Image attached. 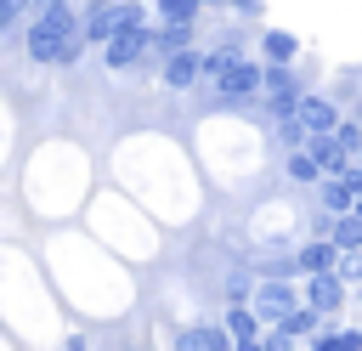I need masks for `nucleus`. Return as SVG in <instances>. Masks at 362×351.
Here are the masks:
<instances>
[{
	"label": "nucleus",
	"mask_w": 362,
	"mask_h": 351,
	"mask_svg": "<svg viewBox=\"0 0 362 351\" xmlns=\"http://www.w3.org/2000/svg\"><path fill=\"white\" fill-rule=\"evenodd\" d=\"M339 277H362V249H351V260L339 266Z\"/></svg>",
	"instance_id": "6ab92c4d"
},
{
	"label": "nucleus",
	"mask_w": 362,
	"mask_h": 351,
	"mask_svg": "<svg viewBox=\"0 0 362 351\" xmlns=\"http://www.w3.org/2000/svg\"><path fill=\"white\" fill-rule=\"evenodd\" d=\"M175 345H187V351H226V328H181Z\"/></svg>",
	"instance_id": "1a4fd4ad"
},
{
	"label": "nucleus",
	"mask_w": 362,
	"mask_h": 351,
	"mask_svg": "<svg viewBox=\"0 0 362 351\" xmlns=\"http://www.w3.org/2000/svg\"><path fill=\"white\" fill-rule=\"evenodd\" d=\"M85 45V23H74L68 0H40L28 23V57L34 62H74Z\"/></svg>",
	"instance_id": "f257e3e1"
},
{
	"label": "nucleus",
	"mask_w": 362,
	"mask_h": 351,
	"mask_svg": "<svg viewBox=\"0 0 362 351\" xmlns=\"http://www.w3.org/2000/svg\"><path fill=\"white\" fill-rule=\"evenodd\" d=\"M130 23H141V6H136V0H113V6H102V11L85 17V40H113V34H124Z\"/></svg>",
	"instance_id": "7ed1b4c3"
},
{
	"label": "nucleus",
	"mask_w": 362,
	"mask_h": 351,
	"mask_svg": "<svg viewBox=\"0 0 362 351\" xmlns=\"http://www.w3.org/2000/svg\"><path fill=\"white\" fill-rule=\"evenodd\" d=\"M266 57L288 62V57H294V40H288V34H266Z\"/></svg>",
	"instance_id": "f3484780"
},
{
	"label": "nucleus",
	"mask_w": 362,
	"mask_h": 351,
	"mask_svg": "<svg viewBox=\"0 0 362 351\" xmlns=\"http://www.w3.org/2000/svg\"><path fill=\"white\" fill-rule=\"evenodd\" d=\"M238 6H255V0H238Z\"/></svg>",
	"instance_id": "4be33fe9"
},
{
	"label": "nucleus",
	"mask_w": 362,
	"mask_h": 351,
	"mask_svg": "<svg viewBox=\"0 0 362 351\" xmlns=\"http://www.w3.org/2000/svg\"><path fill=\"white\" fill-rule=\"evenodd\" d=\"M356 215H362V198H356Z\"/></svg>",
	"instance_id": "412c9836"
},
{
	"label": "nucleus",
	"mask_w": 362,
	"mask_h": 351,
	"mask_svg": "<svg viewBox=\"0 0 362 351\" xmlns=\"http://www.w3.org/2000/svg\"><path fill=\"white\" fill-rule=\"evenodd\" d=\"M334 243L351 255V249H362V215H351V221H339V232H334Z\"/></svg>",
	"instance_id": "ddd939ff"
},
{
	"label": "nucleus",
	"mask_w": 362,
	"mask_h": 351,
	"mask_svg": "<svg viewBox=\"0 0 362 351\" xmlns=\"http://www.w3.org/2000/svg\"><path fill=\"white\" fill-rule=\"evenodd\" d=\"M294 300H300V294H294L288 283H277V277H266V283L255 289V311H260L266 323H283V317L294 311Z\"/></svg>",
	"instance_id": "20e7f679"
},
{
	"label": "nucleus",
	"mask_w": 362,
	"mask_h": 351,
	"mask_svg": "<svg viewBox=\"0 0 362 351\" xmlns=\"http://www.w3.org/2000/svg\"><path fill=\"white\" fill-rule=\"evenodd\" d=\"M209 74H215V91L221 96H249L255 85H260V68H249L243 57H209Z\"/></svg>",
	"instance_id": "f03ea898"
},
{
	"label": "nucleus",
	"mask_w": 362,
	"mask_h": 351,
	"mask_svg": "<svg viewBox=\"0 0 362 351\" xmlns=\"http://www.w3.org/2000/svg\"><path fill=\"white\" fill-rule=\"evenodd\" d=\"M164 79H170L175 91H181V85H192V79H198V57H192V51H175V57L164 62Z\"/></svg>",
	"instance_id": "9d476101"
},
{
	"label": "nucleus",
	"mask_w": 362,
	"mask_h": 351,
	"mask_svg": "<svg viewBox=\"0 0 362 351\" xmlns=\"http://www.w3.org/2000/svg\"><path fill=\"white\" fill-rule=\"evenodd\" d=\"M147 40H153V34H147L141 23H130L124 34H113V40H107V68H130V62L147 51Z\"/></svg>",
	"instance_id": "39448f33"
},
{
	"label": "nucleus",
	"mask_w": 362,
	"mask_h": 351,
	"mask_svg": "<svg viewBox=\"0 0 362 351\" xmlns=\"http://www.w3.org/2000/svg\"><path fill=\"white\" fill-rule=\"evenodd\" d=\"M266 91H272V96H277V108H283V113H288V108H294V102H300V96H294V79H288V74H283V68H272V74H266Z\"/></svg>",
	"instance_id": "9b49d317"
},
{
	"label": "nucleus",
	"mask_w": 362,
	"mask_h": 351,
	"mask_svg": "<svg viewBox=\"0 0 362 351\" xmlns=\"http://www.w3.org/2000/svg\"><path fill=\"white\" fill-rule=\"evenodd\" d=\"M192 6H198V0H158V11H164L170 23H192Z\"/></svg>",
	"instance_id": "dca6fc26"
},
{
	"label": "nucleus",
	"mask_w": 362,
	"mask_h": 351,
	"mask_svg": "<svg viewBox=\"0 0 362 351\" xmlns=\"http://www.w3.org/2000/svg\"><path fill=\"white\" fill-rule=\"evenodd\" d=\"M198 6H204V0H198Z\"/></svg>",
	"instance_id": "5701e85b"
},
{
	"label": "nucleus",
	"mask_w": 362,
	"mask_h": 351,
	"mask_svg": "<svg viewBox=\"0 0 362 351\" xmlns=\"http://www.w3.org/2000/svg\"><path fill=\"white\" fill-rule=\"evenodd\" d=\"M317 170H322V164H317L311 153H294V159H288V176H294V181H317Z\"/></svg>",
	"instance_id": "4468645a"
},
{
	"label": "nucleus",
	"mask_w": 362,
	"mask_h": 351,
	"mask_svg": "<svg viewBox=\"0 0 362 351\" xmlns=\"http://www.w3.org/2000/svg\"><path fill=\"white\" fill-rule=\"evenodd\" d=\"M255 317H260V311H232V317H226V328H232L238 345H255Z\"/></svg>",
	"instance_id": "f8f14e48"
},
{
	"label": "nucleus",
	"mask_w": 362,
	"mask_h": 351,
	"mask_svg": "<svg viewBox=\"0 0 362 351\" xmlns=\"http://www.w3.org/2000/svg\"><path fill=\"white\" fill-rule=\"evenodd\" d=\"M317 351H362V334H328V340H317Z\"/></svg>",
	"instance_id": "2eb2a0df"
},
{
	"label": "nucleus",
	"mask_w": 362,
	"mask_h": 351,
	"mask_svg": "<svg viewBox=\"0 0 362 351\" xmlns=\"http://www.w3.org/2000/svg\"><path fill=\"white\" fill-rule=\"evenodd\" d=\"M23 6H28V0H0V23L17 28V23H23Z\"/></svg>",
	"instance_id": "a211bd4d"
},
{
	"label": "nucleus",
	"mask_w": 362,
	"mask_h": 351,
	"mask_svg": "<svg viewBox=\"0 0 362 351\" xmlns=\"http://www.w3.org/2000/svg\"><path fill=\"white\" fill-rule=\"evenodd\" d=\"M305 300H311L317 311H334V306H339V277H334V272H311V289H305Z\"/></svg>",
	"instance_id": "0eeeda50"
},
{
	"label": "nucleus",
	"mask_w": 362,
	"mask_h": 351,
	"mask_svg": "<svg viewBox=\"0 0 362 351\" xmlns=\"http://www.w3.org/2000/svg\"><path fill=\"white\" fill-rule=\"evenodd\" d=\"M294 119H300V130H311V136L334 130V108H328L322 96H300V102H294Z\"/></svg>",
	"instance_id": "423d86ee"
},
{
	"label": "nucleus",
	"mask_w": 362,
	"mask_h": 351,
	"mask_svg": "<svg viewBox=\"0 0 362 351\" xmlns=\"http://www.w3.org/2000/svg\"><path fill=\"white\" fill-rule=\"evenodd\" d=\"M345 181H351V187H356V198H362V170H351V164H345Z\"/></svg>",
	"instance_id": "aec40b11"
},
{
	"label": "nucleus",
	"mask_w": 362,
	"mask_h": 351,
	"mask_svg": "<svg viewBox=\"0 0 362 351\" xmlns=\"http://www.w3.org/2000/svg\"><path fill=\"white\" fill-rule=\"evenodd\" d=\"M334 255H339V243L317 238V243H305V249H300V266H305V272H334Z\"/></svg>",
	"instance_id": "6e6552de"
}]
</instances>
